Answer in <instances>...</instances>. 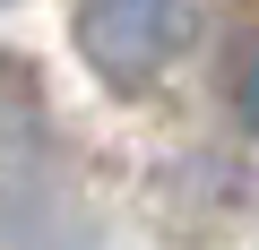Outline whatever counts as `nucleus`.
<instances>
[{"label": "nucleus", "mask_w": 259, "mask_h": 250, "mask_svg": "<svg viewBox=\"0 0 259 250\" xmlns=\"http://www.w3.org/2000/svg\"><path fill=\"white\" fill-rule=\"evenodd\" d=\"M61 207V156L44 130V104L18 69V104H0V241H44Z\"/></svg>", "instance_id": "nucleus-2"}, {"label": "nucleus", "mask_w": 259, "mask_h": 250, "mask_svg": "<svg viewBox=\"0 0 259 250\" xmlns=\"http://www.w3.org/2000/svg\"><path fill=\"white\" fill-rule=\"evenodd\" d=\"M0 9H9V0H0Z\"/></svg>", "instance_id": "nucleus-4"}, {"label": "nucleus", "mask_w": 259, "mask_h": 250, "mask_svg": "<svg viewBox=\"0 0 259 250\" xmlns=\"http://www.w3.org/2000/svg\"><path fill=\"white\" fill-rule=\"evenodd\" d=\"M233 112H242V130L259 138V35H250V52H242V69H233Z\"/></svg>", "instance_id": "nucleus-3"}, {"label": "nucleus", "mask_w": 259, "mask_h": 250, "mask_svg": "<svg viewBox=\"0 0 259 250\" xmlns=\"http://www.w3.org/2000/svg\"><path fill=\"white\" fill-rule=\"evenodd\" d=\"M207 0H78L69 26H78V61L112 86V95H147L164 86L190 43H199Z\"/></svg>", "instance_id": "nucleus-1"}]
</instances>
